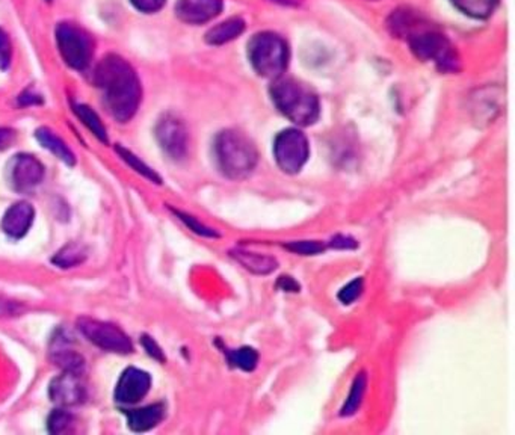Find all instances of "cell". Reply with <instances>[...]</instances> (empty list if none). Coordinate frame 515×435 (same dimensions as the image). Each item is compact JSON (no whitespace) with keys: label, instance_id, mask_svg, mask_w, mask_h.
I'll return each mask as SVG.
<instances>
[{"label":"cell","instance_id":"1","mask_svg":"<svg viewBox=\"0 0 515 435\" xmlns=\"http://www.w3.org/2000/svg\"><path fill=\"white\" fill-rule=\"evenodd\" d=\"M389 27L394 36L408 41L417 59L434 63L442 72H460L462 59L455 45L443 32L426 22L419 14L412 13L410 9L394 11Z\"/></svg>","mask_w":515,"mask_h":435},{"label":"cell","instance_id":"2","mask_svg":"<svg viewBox=\"0 0 515 435\" xmlns=\"http://www.w3.org/2000/svg\"><path fill=\"white\" fill-rule=\"evenodd\" d=\"M94 83L103 95L109 113L118 122L131 121L140 109L142 88L140 77L126 59L106 54L94 72Z\"/></svg>","mask_w":515,"mask_h":435},{"label":"cell","instance_id":"3","mask_svg":"<svg viewBox=\"0 0 515 435\" xmlns=\"http://www.w3.org/2000/svg\"><path fill=\"white\" fill-rule=\"evenodd\" d=\"M269 92L277 109L298 126H312L321 117L319 97L303 82L281 76L274 79Z\"/></svg>","mask_w":515,"mask_h":435},{"label":"cell","instance_id":"4","mask_svg":"<svg viewBox=\"0 0 515 435\" xmlns=\"http://www.w3.org/2000/svg\"><path fill=\"white\" fill-rule=\"evenodd\" d=\"M213 150L219 171L231 180H244L258 167V149L242 131L235 129L219 131Z\"/></svg>","mask_w":515,"mask_h":435},{"label":"cell","instance_id":"5","mask_svg":"<svg viewBox=\"0 0 515 435\" xmlns=\"http://www.w3.org/2000/svg\"><path fill=\"white\" fill-rule=\"evenodd\" d=\"M248 58L258 76L278 79L289 65V45L276 32H258L249 40Z\"/></svg>","mask_w":515,"mask_h":435},{"label":"cell","instance_id":"6","mask_svg":"<svg viewBox=\"0 0 515 435\" xmlns=\"http://www.w3.org/2000/svg\"><path fill=\"white\" fill-rule=\"evenodd\" d=\"M56 43L63 63L74 70H85L94 54V40L83 27L74 23H59Z\"/></svg>","mask_w":515,"mask_h":435},{"label":"cell","instance_id":"7","mask_svg":"<svg viewBox=\"0 0 515 435\" xmlns=\"http://www.w3.org/2000/svg\"><path fill=\"white\" fill-rule=\"evenodd\" d=\"M274 156L281 171L298 174L310 158L307 136L298 129L280 131L274 140Z\"/></svg>","mask_w":515,"mask_h":435},{"label":"cell","instance_id":"8","mask_svg":"<svg viewBox=\"0 0 515 435\" xmlns=\"http://www.w3.org/2000/svg\"><path fill=\"white\" fill-rule=\"evenodd\" d=\"M77 330L91 343L108 353H131L133 351L131 337L121 328L109 322L97 321L92 317H79Z\"/></svg>","mask_w":515,"mask_h":435},{"label":"cell","instance_id":"9","mask_svg":"<svg viewBox=\"0 0 515 435\" xmlns=\"http://www.w3.org/2000/svg\"><path fill=\"white\" fill-rule=\"evenodd\" d=\"M154 135L158 140L160 149L174 159V160H181L186 158L188 149H189V133L186 129L185 122L180 118L167 113L163 117L159 118Z\"/></svg>","mask_w":515,"mask_h":435},{"label":"cell","instance_id":"10","mask_svg":"<svg viewBox=\"0 0 515 435\" xmlns=\"http://www.w3.org/2000/svg\"><path fill=\"white\" fill-rule=\"evenodd\" d=\"M9 185L18 194H31L44 179L43 163L32 154L14 156L8 167Z\"/></svg>","mask_w":515,"mask_h":435},{"label":"cell","instance_id":"11","mask_svg":"<svg viewBox=\"0 0 515 435\" xmlns=\"http://www.w3.org/2000/svg\"><path fill=\"white\" fill-rule=\"evenodd\" d=\"M150 389L151 376L149 372L141 371L138 367H127L115 387V401L126 405L140 402L149 394Z\"/></svg>","mask_w":515,"mask_h":435},{"label":"cell","instance_id":"12","mask_svg":"<svg viewBox=\"0 0 515 435\" xmlns=\"http://www.w3.org/2000/svg\"><path fill=\"white\" fill-rule=\"evenodd\" d=\"M49 396L59 407H74L85 401L86 390L82 384L81 375L63 372L49 384Z\"/></svg>","mask_w":515,"mask_h":435},{"label":"cell","instance_id":"13","mask_svg":"<svg viewBox=\"0 0 515 435\" xmlns=\"http://www.w3.org/2000/svg\"><path fill=\"white\" fill-rule=\"evenodd\" d=\"M34 218H35L34 206L27 201H17V203L11 204L6 208L0 227H2L5 235L9 236V237L22 239L31 230Z\"/></svg>","mask_w":515,"mask_h":435},{"label":"cell","instance_id":"14","mask_svg":"<svg viewBox=\"0 0 515 435\" xmlns=\"http://www.w3.org/2000/svg\"><path fill=\"white\" fill-rule=\"evenodd\" d=\"M222 0H177L176 14L188 24H204L221 14Z\"/></svg>","mask_w":515,"mask_h":435},{"label":"cell","instance_id":"15","mask_svg":"<svg viewBox=\"0 0 515 435\" xmlns=\"http://www.w3.org/2000/svg\"><path fill=\"white\" fill-rule=\"evenodd\" d=\"M127 417V425L133 432H147L160 423L165 417V407L162 403H151L147 407L136 408V410H124Z\"/></svg>","mask_w":515,"mask_h":435},{"label":"cell","instance_id":"16","mask_svg":"<svg viewBox=\"0 0 515 435\" xmlns=\"http://www.w3.org/2000/svg\"><path fill=\"white\" fill-rule=\"evenodd\" d=\"M230 254L236 262L240 263L247 271L253 272L256 276H269L278 266L277 258L267 254L253 253L244 248L231 249Z\"/></svg>","mask_w":515,"mask_h":435},{"label":"cell","instance_id":"17","mask_svg":"<svg viewBox=\"0 0 515 435\" xmlns=\"http://www.w3.org/2000/svg\"><path fill=\"white\" fill-rule=\"evenodd\" d=\"M35 138L45 150H49L50 153L54 154L61 162L65 163L68 167H73L76 163V156L65 144V140H61L54 131L50 130L47 127L36 129Z\"/></svg>","mask_w":515,"mask_h":435},{"label":"cell","instance_id":"18","mask_svg":"<svg viewBox=\"0 0 515 435\" xmlns=\"http://www.w3.org/2000/svg\"><path fill=\"white\" fill-rule=\"evenodd\" d=\"M52 360L56 362V366L61 367L63 372H72L81 375L85 369V360L81 353L73 351L65 340H58L52 348Z\"/></svg>","mask_w":515,"mask_h":435},{"label":"cell","instance_id":"19","mask_svg":"<svg viewBox=\"0 0 515 435\" xmlns=\"http://www.w3.org/2000/svg\"><path fill=\"white\" fill-rule=\"evenodd\" d=\"M245 31V22L242 18H228L226 22L219 23L217 26H213L210 31L206 34V41L209 44L222 45L230 43V41L239 38Z\"/></svg>","mask_w":515,"mask_h":435},{"label":"cell","instance_id":"20","mask_svg":"<svg viewBox=\"0 0 515 435\" xmlns=\"http://www.w3.org/2000/svg\"><path fill=\"white\" fill-rule=\"evenodd\" d=\"M451 4L469 17L484 20L493 15L499 0H451Z\"/></svg>","mask_w":515,"mask_h":435},{"label":"cell","instance_id":"21","mask_svg":"<svg viewBox=\"0 0 515 435\" xmlns=\"http://www.w3.org/2000/svg\"><path fill=\"white\" fill-rule=\"evenodd\" d=\"M86 257H88V254H86V248L83 245L77 244V242H70V244L59 249L58 253L54 254L52 263L58 267L70 269V267L82 265V263L85 262Z\"/></svg>","mask_w":515,"mask_h":435},{"label":"cell","instance_id":"22","mask_svg":"<svg viewBox=\"0 0 515 435\" xmlns=\"http://www.w3.org/2000/svg\"><path fill=\"white\" fill-rule=\"evenodd\" d=\"M73 111L76 112L77 118L81 120L83 126L90 129L91 133L102 140L104 144H108V133H106V127L100 120L99 115L95 112L94 109L88 106V104H74Z\"/></svg>","mask_w":515,"mask_h":435},{"label":"cell","instance_id":"23","mask_svg":"<svg viewBox=\"0 0 515 435\" xmlns=\"http://www.w3.org/2000/svg\"><path fill=\"white\" fill-rule=\"evenodd\" d=\"M366 387L367 375L364 372H362V373H358V375L355 376V380H354L353 389H351V393H349L344 407L340 410V416H354V414L358 411V408L362 405L363 398H364V393H366Z\"/></svg>","mask_w":515,"mask_h":435},{"label":"cell","instance_id":"24","mask_svg":"<svg viewBox=\"0 0 515 435\" xmlns=\"http://www.w3.org/2000/svg\"><path fill=\"white\" fill-rule=\"evenodd\" d=\"M227 360L231 366L238 367L240 371L253 372L258 367V353L254 348L242 346L239 349L227 351Z\"/></svg>","mask_w":515,"mask_h":435},{"label":"cell","instance_id":"25","mask_svg":"<svg viewBox=\"0 0 515 435\" xmlns=\"http://www.w3.org/2000/svg\"><path fill=\"white\" fill-rule=\"evenodd\" d=\"M115 150H117V153L120 154V158H121L129 167L133 168L136 172H140L141 176L149 179L150 181H153L156 185L162 183V177L159 176L158 172L154 171L153 168H150L147 163L142 162L136 154L131 153V151L124 149L121 145H115Z\"/></svg>","mask_w":515,"mask_h":435},{"label":"cell","instance_id":"26","mask_svg":"<svg viewBox=\"0 0 515 435\" xmlns=\"http://www.w3.org/2000/svg\"><path fill=\"white\" fill-rule=\"evenodd\" d=\"M478 97L480 99H475V106H473L476 122H480V124L493 122L494 118L500 111V104L498 103V100L491 99V95H482L481 91Z\"/></svg>","mask_w":515,"mask_h":435},{"label":"cell","instance_id":"27","mask_svg":"<svg viewBox=\"0 0 515 435\" xmlns=\"http://www.w3.org/2000/svg\"><path fill=\"white\" fill-rule=\"evenodd\" d=\"M73 423H74V417L70 412L65 411L63 408H61V410H54L50 414L49 420H47V430L54 435L65 434L72 430Z\"/></svg>","mask_w":515,"mask_h":435},{"label":"cell","instance_id":"28","mask_svg":"<svg viewBox=\"0 0 515 435\" xmlns=\"http://www.w3.org/2000/svg\"><path fill=\"white\" fill-rule=\"evenodd\" d=\"M286 248L295 254L301 256H316L326 251V244H322L321 240H296L286 245Z\"/></svg>","mask_w":515,"mask_h":435},{"label":"cell","instance_id":"29","mask_svg":"<svg viewBox=\"0 0 515 435\" xmlns=\"http://www.w3.org/2000/svg\"><path fill=\"white\" fill-rule=\"evenodd\" d=\"M172 212L176 213V217H179L181 222H185L186 226L189 227V230L194 231L197 235L204 236V237H219L217 231L210 228V227L204 226V224L197 221L194 217H190L188 213L180 212V210H176V208H172Z\"/></svg>","mask_w":515,"mask_h":435},{"label":"cell","instance_id":"30","mask_svg":"<svg viewBox=\"0 0 515 435\" xmlns=\"http://www.w3.org/2000/svg\"><path fill=\"white\" fill-rule=\"evenodd\" d=\"M363 289H364V280L363 278H355L349 285H345L344 289L340 290L337 298H339L342 304H353L355 299L360 298Z\"/></svg>","mask_w":515,"mask_h":435},{"label":"cell","instance_id":"31","mask_svg":"<svg viewBox=\"0 0 515 435\" xmlns=\"http://www.w3.org/2000/svg\"><path fill=\"white\" fill-rule=\"evenodd\" d=\"M13 59V45L8 34L0 29V70H6L11 65Z\"/></svg>","mask_w":515,"mask_h":435},{"label":"cell","instance_id":"32","mask_svg":"<svg viewBox=\"0 0 515 435\" xmlns=\"http://www.w3.org/2000/svg\"><path fill=\"white\" fill-rule=\"evenodd\" d=\"M141 344L144 346L145 353H149L150 357H153L154 360L158 362H165V353H163L162 348L156 343V340L150 335L144 334L141 337Z\"/></svg>","mask_w":515,"mask_h":435},{"label":"cell","instance_id":"33","mask_svg":"<svg viewBox=\"0 0 515 435\" xmlns=\"http://www.w3.org/2000/svg\"><path fill=\"white\" fill-rule=\"evenodd\" d=\"M131 2L141 13L153 14L162 9L167 0H131Z\"/></svg>","mask_w":515,"mask_h":435},{"label":"cell","instance_id":"34","mask_svg":"<svg viewBox=\"0 0 515 435\" xmlns=\"http://www.w3.org/2000/svg\"><path fill=\"white\" fill-rule=\"evenodd\" d=\"M357 242L353 237L344 235L335 236L330 242V246L335 249H354L357 248Z\"/></svg>","mask_w":515,"mask_h":435},{"label":"cell","instance_id":"35","mask_svg":"<svg viewBox=\"0 0 515 435\" xmlns=\"http://www.w3.org/2000/svg\"><path fill=\"white\" fill-rule=\"evenodd\" d=\"M14 140H15V131L13 129L0 127V150L8 149Z\"/></svg>","mask_w":515,"mask_h":435},{"label":"cell","instance_id":"36","mask_svg":"<svg viewBox=\"0 0 515 435\" xmlns=\"http://www.w3.org/2000/svg\"><path fill=\"white\" fill-rule=\"evenodd\" d=\"M277 285H278L281 290H285V292H299V285L292 276H280V280H278Z\"/></svg>","mask_w":515,"mask_h":435},{"label":"cell","instance_id":"37","mask_svg":"<svg viewBox=\"0 0 515 435\" xmlns=\"http://www.w3.org/2000/svg\"><path fill=\"white\" fill-rule=\"evenodd\" d=\"M20 103H22L23 106H29V104H38L41 103V97L40 95L26 92V94H23L22 97H20Z\"/></svg>","mask_w":515,"mask_h":435}]
</instances>
